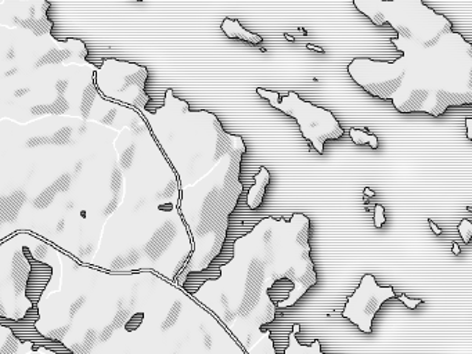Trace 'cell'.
<instances>
[{
  "label": "cell",
  "mask_w": 472,
  "mask_h": 354,
  "mask_svg": "<svg viewBox=\"0 0 472 354\" xmlns=\"http://www.w3.org/2000/svg\"><path fill=\"white\" fill-rule=\"evenodd\" d=\"M402 53L393 62L355 58L348 72L374 97L399 112L441 116L449 107L472 104V45L453 25L420 38H392Z\"/></svg>",
  "instance_id": "6da1fadb"
},
{
  "label": "cell",
  "mask_w": 472,
  "mask_h": 354,
  "mask_svg": "<svg viewBox=\"0 0 472 354\" xmlns=\"http://www.w3.org/2000/svg\"><path fill=\"white\" fill-rule=\"evenodd\" d=\"M353 4L374 25L389 24L399 38H420L453 25L422 0H353Z\"/></svg>",
  "instance_id": "7a4b0ae2"
},
{
  "label": "cell",
  "mask_w": 472,
  "mask_h": 354,
  "mask_svg": "<svg viewBox=\"0 0 472 354\" xmlns=\"http://www.w3.org/2000/svg\"><path fill=\"white\" fill-rule=\"evenodd\" d=\"M256 93L269 101L273 108H277L296 119L302 136L309 140L318 154L324 152V143L327 140H338L345 133L331 111L302 100L295 92H289L283 99H280L277 92L264 90L262 87L256 89Z\"/></svg>",
  "instance_id": "3957f363"
},
{
  "label": "cell",
  "mask_w": 472,
  "mask_h": 354,
  "mask_svg": "<svg viewBox=\"0 0 472 354\" xmlns=\"http://www.w3.org/2000/svg\"><path fill=\"white\" fill-rule=\"evenodd\" d=\"M99 72L108 77V86L101 87L105 96L115 100L132 104L140 111H144L150 101L146 93L148 71L146 67L118 60H104Z\"/></svg>",
  "instance_id": "277c9868"
},
{
  "label": "cell",
  "mask_w": 472,
  "mask_h": 354,
  "mask_svg": "<svg viewBox=\"0 0 472 354\" xmlns=\"http://www.w3.org/2000/svg\"><path fill=\"white\" fill-rule=\"evenodd\" d=\"M392 298H395L392 286H378L371 274H366L359 288L346 302L342 317L348 318L362 332L371 333L372 320L377 311L384 302Z\"/></svg>",
  "instance_id": "5b68a950"
},
{
  "label": "cell",
  "mask_w": 472,
  "mask_h": 354,
  "mask_svg": "<svg viewBox=\"0 0 472 354\" xmlns=\"http://www.w3.org/2000/svg\"><path fill=\"white\" fill-rule=\"evenodd\" d=\"M3 23L33 33L36 38L52 36L54 24L47 16V0H0Z\"/></svg>",
  "instance_id": "8992f818"
},
{
  "label": "cell",
  "mask_w": 472,
  "mask_h": 354,
  "mask_svg": "<svg viewBox=\"0 0 472 354\" xmlns=\"http://www.w3.org/2000/svg\"><path fill=\"white\" fill-rule=\"evenodd\" d=\"M25 253L29 259L31 263V271H29V277L26 281V288H25V296L28 301H31L33 304H36L42 296L43 291L46 289L47 284L50 281V278L53 276V269L43 263L39 259H33L28 251V248H24Z\"/></svg>",
  "instance_id": "52a82bcc"
},
{
  "label": "cell",
  "mask_w": 472,
  "mask_h": 354,
  "mask_svg": "<svg viewBox=\"0 0 472 354\" xmlns=\"http://www.w3.org/2000/svg\"><path fill=\"white\" fill-rule=\"evenodd\" d=\"M25 252L17 251L14 253V259H13V271H11V277H13V284H14V292L16 295H21L23 291H25L26 288V281L29 277V271H31V263L26 254H24Z\"/></svg>",
  "instance_id": "ba28073f"
},
{
  "label": "cell",
  "mask_w": 472,
  "mask_h": 354,
  "mask_svg": "<svg viewBox=\"0 0 472 354\" xmlns=\"http://www.w3.org/2000/svg\"><path fill=\"white\" fill-rule=\"evenodd\" d=\"M175 235H176L175 226L172 223L163 224L162 227L153 235V238L150 239V242H148L147 247H146V251L151 249V251L148 252V256H150L151 259H158L163 251L169 247V244L173 241Z\"/></svg>",
  "instance_id": "9c48e42d"
},
{
  "label": "cell",
  "mask_w": 472,
  "mask_h": 354,
  "mask_svg": "<svg viewBox=\"0 0 472 354\" xmlns=\"http://www.w3.org/2000/svg\"><path fill=\"white\" fill-rule=\"evenodd\" d=\"M222 31L225 32V35L230 39H238V40H244L248 42L251 45H261L263 42V38L258 33L248 31L245 29L238 20H232V18H225L222 21L220 25Z\"/></svg>",
  "instance_id": "30bf717a"
},
{
  "label": "cell",
  "mask_w": 472,
  "mask_h": 354,
  "mask_svg": "<svg viewBox=\"0 0 472 354\" xmlns=\"http://www.w3.org/2000/svg\"><path fill=\"white\" fill-rule=\"evenodd\" d=\"M269 181H270V175H269L267 169L262 166L259 173L255 176L254 184L251 185V188H248L247 191V203L249 208L258 209L262 205L266 187L269 184Z\"/></svg>",
  "instance_id": "8fae6325"
},
{
  "label": "cell",
  "mask_w": 472,
  "mask_h": 354,
  "mask_svg": "<svg viewBox=\"0 0 472 354\" xmlns=\"http://www.w3.org/2000/svg\"><path fill=\"white\" fill-rule=\"evenodd\" d=\"M222 274V267L215 266V264H209L207 269L201 270V271H193L188 274L187 281L183 285V288L186 289L188 293H195L202 285L205 284L209 279H217Z\"/></svg>",
  "instance_id": "7c38bea8"
},
{
  "label": "cell",
  "mask_w": 472,
  "mask_h": 354,
  "mask_svg": "<svg viewBox=\"0 0 472 354\" xmlns=\"http://www.w3.org/2000/svg\"><path fill=\"white\" fill-rule=\"evenodd\" d=\"M26 194L24 191H16L10 197H4L1 200V220L3 222H14L20 213V209L25 203Z\"/></svg>",
  "instance_id": "4fadbf2b"
},
{
  "label": "cell",
  "mask_w": 472,
  "mask_h": 354,
  "mask_svg": "<svg viewBox=\"0 0 472 354\" xmlns=\"http://www.w3.org/2000/svg\"><path fill=\"white\" fill-rule=\"evenodd\" d=\"M295 333L296 332L292 331L289 333V347L286 350V353H294V354H321V349H320V342L318 340H315L313 345L309 347L301 346L298 342H296V338H295Z\"/></svg>",
  "instance_id": "5bb4252c"
},
{
  "label": "cell",
  "mask_w": 472,
  "mask_h": 354,
  "mask_svg": "<svg viewBox=\"0 0 472 354\" xmlns=\"http://www.w3.org/2000/svg\"><path fill=\"white\" fill-rule=\"evenodd\" d=\"M234 242H236L234 239L226 237L225 242H223V247H222V251H220L216 257L210 262V264H215V266L222 267V266H225V264L230 262L233 259V256H234Z\"/></svg>",
  "instance_id": "9a60e30c"
},
{
  "label": "cell",
  "mask_w": 472,
  "mask_h": 354,
  "mask_svg": "<svg viewBox=\"0 0 472 354\" xmlns=\"http://www.w3.org/2000/svg\"><path fill=\"white\" fill-rule=\"evenodd\" d=\"M349 134H350L352 140L355 141V144H357V146L368 144L374 150L378 148V139H377L375 134H370V133H366V131L359 130V129H350Z\"/></svg>",
  "instance_id": "2e32d148"
},
{
  "label": "cell",
  "mask_w": 472,
  "mask_h": 354,
  "mask_svg": "<svg viewBox=\"0 0 472 354\" xmlns=\"http://www.w3.org/2000/svg\"><path fill=\"white\" fill-rule=\"evenodd\" d=\"M70 57V51L67 50H57V49H52L49 53H46L38 62H36V67H43V65H47V64H60L64 60H67Z\"/></svg>",
  "instance_id": "e0dca14e"
},
{
  "label": "cell",
  "mask_w": 472,
  "mask_h": 354,
  "mask_svg": "<svg viewBox=\"0 0 472 354\" xmlns=\"http://www.w3.org/2000/svg\"><path fill=\"white\" fill-rule=\"evenodd\" d=\"M182 310H183V304H182V302L180 301L175 302V303L172 304V307H170L169 313H168L166 318H165V320H163V323L161 324V331L162 332L168 331V329H170L172 327H175V325H176L179 317H180V313H182Z\"/></svg>",
  "instance_id": "ac0fdd59"
},
{
  "label": "cell",
  "mask_w": 472,
  "mask_h": 354,
  "mask_svg": "<svg viewBox=\"0 0 472 354\" xmlns=\"http://www.w3.org/2000/svg\"><path fill=\"white\" fill-rule=\"evenodd\" d=\"M55 194H57V191L53 188V185L47 187V188H45V191H42V193L39 194L38 197L35 198V201H33V206H35L36 209L49 208V206L53 203V201H54Z\"/></svg>",
  "instance_id": "d6986e66"
},
{
  "label": "cell",
  "mask_w": 472,
  "mask_h": 354,
  "mask_svg": "<svg viewBox=\"0 0 472 354\" xmlns=\"http://www.w3.org/2000/svg\"><path fill=\"white\" fill-rule=\"evenodd\" d=\"M20 339L17 338L16 333L11 331V333H8L7 338L4 340L3 346L0 349V354H16L20 346Z\"/></svg>",
  "instance_id": "ffe728a7"
},
{
  "label": "cell",
  "mask_w": 472,
  "mask_h": 354,
  "mask_svg": "<svg viewBox=\"0 0 472 354\" xmlns=\"http://www.w3.org/2000/svg\"><path fill=\"white\" fill-rule=\"evenodd\" d=\"M131 308H118L116 310V313H115V316H114V318H112V325L115 327V329H119V328H122V327H125L126 325V323H128V320L131 318Z\"/></svg>",
  "instance_id": "44dd1931"
},
{
  "label": "cell",
  "mask_w": 472,
  "mask_h": 354,
  "mask_svg": "<svg viewBox=\"0 0 472 354\" xmlns=\"http://www.w3.org/2000/svg\"><path fill=\"white\" fill-rule=\"evenodd\" d=\"M97 342H100L97 331H96V329H87L85 333V338H83V342H82L83 346H85L86 354L92 353V350L96 347Z\"/></svg>",
  "instance_id": "7402d4cb"
},
{
  "label": "cell",
  "mask_w": 472,
  "mask_h": 354,
  "mask_svg": "<svg viewBox=\"0 0 472 354\" xmlns=\"http://www.w3.org/2000/svg\"><path fill=\"white\" fill-rule=\"evenodd\" d=\"M72 178H74V177H71V175L64 173V175L58 177L52 185H53V188H54L57 193H67V191L70 190L71 184H72Z\"/></svg>",
  "instance_id": "603a6c76"
},
{
  "label": "cell",
  "mask_w": 472,
  "mask_h": 354,
  "mask_svg": "<svg viewBox=\"0 0 472 354\" xmlns=\"http://www.w3.org/2000/svg\"><path fill=\"white\" fill-rule=\"evenodd\" d=\"M94 94H96V89H94L93 86L86 87L85 94H83V102H82V112H83L85 118H87V115H89V111H90L92 102H93Z\"/></svg>",
  "instance_id": "cb8c5ba5"
},
{
  "label": "cell",
  "mask_w": 472,
  "mask_h": 354,
  "mask_svg": "<svg viewBox=\"0 0 472 354\" xmlns=\"http://www.w3.org/2000/svg\"><path fill=\"white\" fill-rule=\"evenodd\" d=\"M458 232H460V235H461V238H463V241H464L465 244H470V241H471L472 238L471 222H470V220H467V219H464V220L460 223V226H458Z\"/></svg>",
  "instance_id": "d4e9b609"
},
{
  "label": "cell",
  "mask_w": 472,
  "mask_h": 354,
  "mask_svg": "<svg viewBox=\"0 0 472 354\" xmlns=\"http://www.w3.org/2000/svg\"><path fill=\"white\" fill-rule=\"evenodd\" d=\"M121 187H122V172L119 169H114L111 176V191L114 194V197H118Z\"/></svg>",
  "instance_id": "484cf974"
},
{
  "label": "cell",
  "mask_w": 472,
  "mask_h": 354,
  "mask_svg": "<svg viewBox=\"0 0 472 354\" xmlns=\"http://www.w3.org/2000/svg\"><path fill=\"white\" fill-rule=\"evenodd\" d=\"M71 327H72V323L67 324V325H62V327H60V328H55V329H52V331L47 333V336H49V338L54 339V340L61 342L62 339L67 336V333L70 332Z\"/></svg>",
  "instance_id": "4316f807"
},
{
  "label": "cell",
  "mask_w": 472,
  "mask_h": 354,
  "mask_svg": "<svg viewBox=\"0 0 472 354\" xmlns=\"http://www.w3.org/2000/svg\"><path fill=\"white\" fill-rule=\"evenodd\" d=\"M143 320H144V314H143V313H136V314H132V316H131V318L128 320L126 325H125L126 331H128V332L136 331V329L139 328L140 325H141Z\"/></svg>",
  "instance_id": "83f0119b"
},
{
  "label": "cell",
  "mask_w": 472,
  "mask_h": 354,
  "mask_svg": "<svg viewBox=\"0 0 472 354\" xmlns=\"http://www.w3.org/2000/svg\"><path fill=\"white\" fill-rule=\"evenodd\" d=\"M176 190H178V183H176V180H172V181H169L168 185L165 187V190H163L162 193L157 194V197H158V198H162V200H170V198L175 195Z\"/></svg>",
  "instance_id": "f1b7e54d"
},
{
  "label": "cell",
  "mask_w": 472,
  "mask_h": 354,
  "mask_svg": "<svg viewBox=\"0 0 472 354\" xmlns=\"http://www.w3.org/2000/svg\"><path fill=\"white\" fill-rule=\"evenodd\" d=\"M133 155H134V146H131L126 151L124 152V155L121 156V166L124 169H129L131 165L133 162Z\"/></svg>",
  "instance_id": "f546056e"
},
{
  "label": "cell",
  "mask_w": 472,
  "mask_h": 354,
  "mask_svg": "<svg viewBox=\"0 0 472 354\" xmlns=\"http://www.w3.org/2000/svg\"><path fill=\"white\" fill-rule=\"evenodd\" d=\"M85 303H86V296H79L77 301L71 304L70 311H68L71 320H74V317L77 316L78 313H79V310L83 307V304H85Z\"/></svg>",
  "instance_id": "4dcf8cb0"
},
{
  "label": "cell",
  "mask_w": 472,
  "mask_h": 354,
  "mask_svg": "<svg viewBox=\"0 0 472 354\" xmlns=\"http://www.w3.org/2000/svg\"><path fill=\"white\" fill-rule=\"evenodd\" d=\"M384 223H385V210L381 205H377L375 210H374V224L377 228H379V227H382Z\"/></svg>",
  "instance_id": "1f68e13d"
},
{
  "label": "cell",
  "mask_w": 472,
  "mask_h": 354,
  "mask_svg": "<svg viewBox=\"0 0 472 354\" xmlns=\"http://www.w3.org/2000/svg\"><path fill=\"white\" fill-rule=\"evenodd\" d=\"M21 320L25 321V323H32V324L36 323V321L39 320V311H38V307H36V304H33V306L26 311V314H25Z\"/></svg>",
  "instance_id": "d6a6232c"
},
{
  "label": "cell",
  "mask_w": 472,
  "mask_h": 354,
  "mask_svg": "<svg viewBox=\"0 0 472 354\" xmlns=\"http://www.w3.org/2000/svg\"><path fill=\"white\" fill-rule=\"evenodd\" d=\"M140 257H141V254H140L137 249L129 251V253L126 254V257H125L126 259V266H136L139 263Z\"/></svg>",
  "instance_id": "836d02e7"
},
{
  "label": "cell",
  "mask_w": 472,
  "mask_h": 354,
  "mask_svg": "<svg viewBox=\"0 0 472 354\" xmlns=\"http://www.w3.org/2000/svg\"><path fill=\"white\" fill-rule=\"evenodd\" d=\"M114 331H115V327L112 325V324H109V325H107V327H104L103 328V331L99 333V339H100V342H107V340H109L111 339V336L114 335Z\"/></svg>",
  "instance_id": "e575fe53"
},
{
  "label": "cell",
  "mask_w": 472,
  "mask_h": 354,
  "mask_svg": "<svg viewBox=\"0 0 472 354\" xmlns=\"http://www.w3.org/2000/svg\"><path fill=\"white\" fill-rule=\"evenodd\" d=\"M399 301L403 302V303H404V306H406L407 308H410V310H414V308L417 307L418 304L424 303L422 299H409L406 295H400V296H399Z\"/></svg>",
  "instance_id": "d590c367"
},
{
  "label": "cell",
  "mask_w": 472,
  "mask_h": 354,
  "mask_svg": "<svg viewBox=\"0 0 472 354\" xmlns=\"http://www.w3.org/2000/svg\"><path fill=\"white\" fill-rule=\"evenodd\" d=\"M124 267H126V259L122 257V256H116L115 259L112 260V263H111V270H114V271H119Z\"/></svg>",
  "instance_id": "8d00e7d4"
},
{
  "label": "cell",
  "mask_w": 472,
  "mask_h": 354,
  "mask_svg": "<svg viewBox=\"0 0 472 354\" xmlns=\"http://www.w3.org/2000/svg\"><path fill=\"white\" fill-rule=\"evenodd\" d=\"M274 239H276V234H274V231L271 230V228H267V230L263 231L262 241H263L264 245H270V244H273Z\"/></svg>",
  "instance_id": "74e56055"
},
{
  "label": "cell",
  "mask_w": 472,
  "mask_h": 354,
  "mask_svg": "<svg viewBox=\"0 0 472 354\" xmlns=\"http://www.w3.org/2000/svg\"><path fill=\"white\" fill-rule=\"evenodd\" d=\"M47 252H49V247L45 245V244H40V245H38L36 249H35V256H36V259L42 260L43 257L47 256Z\"/></svg>",
  "instance_id": "f35d334b"
},
{
  "label": "cell",
  "mask_w": 472,
  "mask_h": 354,
  "mask_svg": "<svg viewBox=\"0 0 472 354\" xmlns=\"http://www.w3.org/2000/svg\"><path fill=\"white\" fill-rule=\"evenodd\" d=\"M116 206H118V197H114V198L111 200V202H109L108 205L105 206V209H104V216L112 215V213L115 212Z\"/></svg>",
  "instance_id": "ab89813d"
},
{
  "label": "cell",
  "mask_w": 472,
  "mask_h": 354,
  "mask_svg": "<svg viewBox=\"0 0 472 354\" xmlns=\"http://www.w3.org/2000/svg\"><path fill=\"white\" fill-rule=\"evenodd\" d=\"M70 349L72 350V353L86 354V350H85V346H83V343H74V345H71Z\"/></svg>",
  "instance_id": "60d3db41"
},
{
  "label": "cell",
  "mask_w": 472,
  "mask_h": 354,
  "mask_svg": "<svg viewBox=\"0 0 472 354\" xmlns=\"http://www.w3.org/2000/svg\"><path fill=\"white\" fill-rule=\"evenodd\" d=\"M204 345H205V347H207L208 350H210L212 346H213V339H212V336H210L207 331L204 332Z\"/></svg>",
  "instance_id": "b9f144b4"
},
{
  "label": "cell",
  "mask_w": 472,
  "mask_h": 354,
  "mask_svg": "<svg viewBox=\"0 0 472 354\" xmlns=\"http://www.w3.org/2000/svg\"><path fill=\"white\" fill-rule=\"evenodd\" d=\"M92 251H93V245H92V244H87L85 248H79V254H80V256H87V254L92 253Z\"/></svg>",
  "instance_id": "7bdbcfd3"
},
{
  "label": "cell",
  "mask_w": 472,
  "mask_h": 354,
  "mask_svg": "<svg viewBox=\"0 0 472 354\" xmlns=\"http://www.w3.org/2000/svg\"><path fill=\"white\" fill-rule=\"evenodd\" d=\"M465 126H467V137L472 140V118L465 119Z\"/></svg>",
  "instance_id": "ee69618b"
},
{
  "label": "cell",
  "mask_w": 472,
  "mask_h": 354,
  "mask_svg": "<svg viewBox=\"0 0 472 354\" xmlns=\"http://www.w3.org/2000/svg\"><path fill=\"white\" fill-rule=\"evenodd\" d=\"M82 170H83V162H77V165H75V168H74V178H78V176L82 173Z\"/></svg>",
  "instance_id": "f6af8a7d"
},
{
  "label": "cell",
  "mask_w": 472,
  "mask_h": 354,
  "mask_svg": "<svg viewBox=\"0 0 472 354\" xmlns=\"http://www.w3.org/2000/svg\"><path fill=\"white\" fill-rule=\"evenodd\" d=\"M234 318H236V313H233L230 308H226V310H225V321H226V323H232Z\"/></svg>",
  "instance_id": "bcb514c9"
},
{
  "label": "cell",
  "mask_w": 472,
  "mask_h": 354,
  "mask_svg": "<svg viewBox=\"0 0 472 354\" xmlns=\"http://www.w3.org/2000/svg\"><path fill=\"white\" fill-rule=\"evenodd\" d=\"M47 140L46 139H32V140H29L28 141V147H36V146H40V144H43V143H46Z\"/></svg>",
  "instance_id": "7dc6e473"
},
{
  "label": "cell",
  "mask_w": 472,
  "mask_h": 354,
  "mask_svg": "<svg viewBox=\"0 0 472 354\" xmlns=\"http://www.w3.org/2000/svg\"><path fill=\"white\" fill-rule=\"evenodd\" d=\"M65 224H67L65 219H60V220H58V223H57V226H55V230H57V232H62L64 228H65Z\"/></svg>",
  "instance_id": "c3c4849f"
},
{
  "label": "cell",
  "mask_w": 472,
  "mask_h": 354,
  "mask_svg": "<svg viewBox=\"0 0 472 354\" xmlns=\"http://www.w3.org/2000/svg\"><path fill=\"white\" fill-rule=\"evenodd\" d=\"M220 302H222V304L225 306V308H230V302H229V298H227L226 293L220 295Z\"/></svg>",
  "instance_id": "681fc988"
},
{
  "label": "cell",
  "mask_w": 472,
  "mask_h": 354,
  "mask_svg": "<svg viewBox=\"0 0 472 354\" xmlns=\"http://www.w3.org/2000/svg\"><path fill=\"white\" fill-rule=\"evenodd\" d=\"M428 222H429V227L432 228V231H434L435 234H436V235H441V234H442L441 228H439V227H438V226H436V224H435L432 220H428Z\"/></svg>",
  "instance_id": "f907efd6"
},
{
  "label": "cell",
  "mask_w": 472,
  "mask_h": 354,
  "mask_svg": "<svg viewBox=\"0 0 472 354\" xmlns=\"http://www.w3.org/2000/svg\"><path fill=\"white\" fill-rule=\"evenodd\" d=\"M114 116H115V111H112V112H109L108 115L105 116L104 119H103V122L105 125H111V122H112V119H114Z\"/></svg>",
  "instance_id": "816d5d0a"
},
{
  "label": "cell",
  "mask_w": 472,
  "mask_h": 354,
  "mask_svg": "<svg viewBox=\"0 0 472 354\" xmlns=\"http://www.w3.org/2000/svg\"><path fill=\"white\" fill-rule=\"evenodd\" d=\"M67 86H68V83H67V82H58V83H57V87H58V92H60V93L64 92Z\"/></svg>",
  "instance_id": "f5cc1de1"
},
{
  "label": "cell",
  "mask_w": 472,
  "mask_h": 354,
  "mask_svg": "<svg viewBox=\"0 0 472 354\" xmlns=\"http://www.w3.org/2000/svg\"><path fill=\"white\" fill-rule=\"evenodd\" d=\"M451 244H453V249H451L453 253L458 256V254H460V247H458V244H457V242H451Z\"/></svg>",
  "instance_id": "db71d44e"
},
{
  "label": "cell",
  "mask_w": 472,
  "mask_h": 354,
  "mask_svg": "<svg viewBox=\"0 0 472 354\" xmlns=\"http://www.w3.org/2000/svg\"><path fill=\"white\" fill-rule=\"evenodd\" d=\"M364 195H367V197H374L375 193H374L372 190H370L368 187H366V188H364Z\"/></svg>",
  "instance_id": "11a10c76"
},
{
  "label": "cell",
  "mask_w": 472,
  "mask_h": 354,
  "mask_svg": "<svg viewBox=\"0 0 472 354\" xmlns=\"http://www.w3.org/2000/svg\"><path fill=\"white\" fill-rule=\"evenodd\" d=\"M29 92V89H24V90H17L16 92V96L17 97H20V96H24V94H26V93Z\"/></svg>",
  "instance_id": "9f6ffc18"
},
{
  "label": "cell",
  "mask_w": 472,
  "mask_h": 354,
  "mask_svg": "<svg viewBox=\"0 0 472 354\" xmlns=\"http://www.w3.org/2000/svg\"><path fill=\"white\" fill-rule=\"evenodd\" d=\"M116 307L118 308L124 307V299H122V298H119V299H118V302H116Z\"/></svg>",
  "instance_id": "6f0895ef"
},
{
  "label": "cell",
  "mask_w": 472,
  "mask_h": 354,
  "mask_svg": "<svg viewBox=\"0 0 472 354\" xmlns=\"http://www.w3.org/2000/svg\"><path fill=\"white\" fill-rule=\"evenodd\" d=\"M309 49H313V50H317V51H323V49H320V47H315V46H312V45H309Z\"/></svg>",
  "instance_id": "680465c9"
},
{
  "label": "cell",
  "mask_w": 472,
  "mask_h": 354,
  "mask_svg": "<svg viewBox=\"0 0 472 354\" xmlns=\"http://www.w3.org/2000/svg\"><path fill=\"white\" fill-rule=\"evenodd\" d=\"M74 208V202H68L67 203V209H72Z\"/></svg>",
  "instance_id": "91938a15"
},
{
  "label": "cell",
  "mask_w": 472,
  "mask_h": 354,
  "mask_svg": "<svg viewBox=\"0 0 472 354\" xmlns=\"http://www.w3.org/2000/svg\"><path fill=\"white\" fill-rule=\"evenodd\" d=\"M468 210H470V212H472V208H468Z\"/></svg>",
  "instance_id": "94428289"
}]
</instances>
